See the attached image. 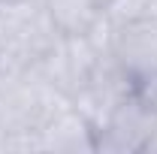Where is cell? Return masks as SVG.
Returning <instances> with one entry per match:
<instances>
[{"instance_id":"6da1fadb","label":"cell","mask_w":157,"mask_h":154,"mask_svg":"<svg viewBox=\"0 0 157 154\" xmlns=\"http://www.w3.org/2000/svg\"><path fill=\"white\" fill-rule=\"evenodd\" d=\"M60 30L48 15L42 0L3 3L0 0V48L6 67H33L52 52Z\"/></svg>"},{"instance_id":"7a4b0ae2","label":"cell","mask_w":157,"mask_h":154,"mask_svg":"<svg viewBox=\"0 0 157 154\" xmlns=\"http://www.w3.org/2000/svg\"><path fill=\"white\" fill-rule=\"evenodd\" d=\"M154 127L157 112L139 94L130 91L94 127V145L97 151H145Z\"/></svg>"},{"instance_id":"3957f363","label":"cell","mask_w":157,"mask_h":154,"mask_svg":"<svg viewBox=\"0 0 157 154\" xmlns=\"http://www.w3.org/2000/svg\"><path fill=\"white\" fill-rule=\"evenodd\" d=\"M109 52L133 91L151 82L157 76V15L148 12L121 27H112Z\"/></svg>"},{"instance_id":"277c9868","label":"cell","mask_w":157,"mask_h":154,"mask_svg":"<svg viewBox=\"0 0 157 154\" xmlns=\"http://www.w3.org/2000/svg\"><path fill=\"white\" fill-rule=\"evenodd\" d=\"M42 3L60 37H88L106 21L103 18L106 0H42Z\"/></svg>"},{"instance_id":"5b68a950","label":"cell","mask_w":157,"mask_h":154,"mask_svg":"<svg viewBox=\"0 0 157 154\" xmlns=\"http://www.w3.org/2000/svg\"><path fill=\"white\" fill-rule=\"evenodd\" d=\"M151 3L154 0H106V15L103 18H106L109 27H121V24H127L133 18L148 15Z\"/></svg>"},{"instance_id":"8992f818","label":"cell","mask_w":157,"mask_h":154,"mask_svg":"<svg viewBox=\"0 0 157 154\" xmlns=\"http://www.w3.org/2000/svg\"><path fill=\"white\" fill-rule=\"evenodd\" d=\"M145 151H157V127H154V133H151V139H148V145H145Z\"/></svg>"},{"instance_id":"52a82bcc","label":"cell","mask_w":157,"mask_h":154,"mask_svg":"<svg viewBox=\"0 0 157 154\" xmlns=\"http://www.w3.org/2000/svg\"><path fill=\"white\" fill-rule=\"evenodd\" d=\"M6 70V55H3V48H0V73Z\"/></svg>"},{"instance_id":"ba28073f","label":"cell","mask_w":157,"mask_h":154,"mask_svg":"<svg viewBox=\"0 0 157 154\" xmlns=\"http://www.w3.org/2000/svg\"><path fill=\"white\" fill-rule=\"evenodd\" d=\"M3 3H21V0H3Z\"/></svg>"}]
</instances>
